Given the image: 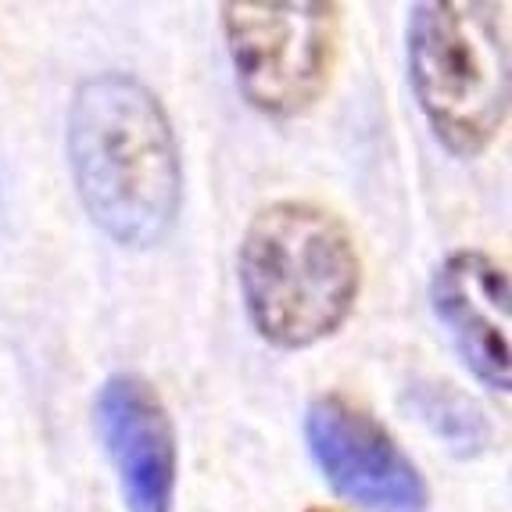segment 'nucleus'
Masks as SVG:
<instances>
[{
    "instance_id": "nucleus-1",
    "label": "nucleus",
    "mask_w": 512,
    "mask_h": 512,
    "mask_svg": "<svg viewBox=\"0 0 512 512\" xmlns=\"http://www.w3.org/2000/svg\"><path fill=\"white\" fill-rule=\"evenodd\" d=\"M76 194L97 230L122 248H154L183 208V158L165 104L129 72L76 86L65 119Z\"/></svg>"
},
{
    "instance_id": "nucleus-2",
    "label": "nucleus",
    "mask_w": 512,
    "mask_h": 512,
    "mask_svg": "<svg viewBox=\"0 0 512 512\" xmlns=\"http://www.w3.org/2000/svg\"><path fill=\"white\" fill-rule=\"evenodd\" d=\"M237 280L258 337L301 351L348 323L362 258L341 215L312 201H273L244 230Z\"/></svg>"
},
{
    "instance_id": "nucleus-3",
    "label": "nucleus",
    "mask_w": 512,
    "mask_h": 512,
    "mask_svg": "<svg viewBox=\"0 0 512 512\" xmlns=\"http://www.w3.org/2000/svg\"><path fill=\"white\" fill-rule=\"evenodd\" d=\"M409 83L434 137L477 158L509 115V40L487 4L430 0L409 11Z\"/></svg>"
},
{
    "instance_id": "nucleus-4",
    "label": "nucleus",
    "mask_w": 512,
    "mask_h": 512,
    "mask_svg": "<svg viewBox=\"0 0 512 512\" xmlns=\"http://www.w3.org/2000/svg\"><path fill=\"white\" fill-rule=\"evenodd\" d=\"M222 33L230 47L240 94L273 119H294L326 94L341 43L337 4L233 0L222 4Z\"/></svg>"
},
{
    "instance_id": "nucleus-5",
    "label": "nucleus",
    "mask_w": 512,
    "mask_h": 512,
    "mask_svg": "<svg viewBox=\"0 0 512 512\" xmlns=\"http://www.w3.org/2000/svg\"><path fill=\"white\" fill-rule=\"evenodd\" d=\"M305 441L333 495L362 512H427L430 487L391 430L348 402L319 394L305 412Z\"/></svg>"
},
{
    "instance_id": "nucleus-6",
    "label": "nucleus",
    "mask_w": 512,
    "mask_h": 512,
    "mask_svg": "<svg viewBox=\"0 0 512 512\" xmlns=\"http://www.w3.org/2000/svg\"><path fill=\"white\" fill-rule=\"evenodd\" d=\"M101 434L126 512H176L180 444L162 394L140 373H111L94 398Z\"/></svg>"
},
{
    "instance_id": "nucleus-7",
    "label": "nucleus",
    "mask_w": 512,
    "mask_h": 512,
    "mask_svg": "<svg viewBox=\"0 0 512 512\" xmlns=\"http://www.w3.org/2000/svg\"><path fill=\"white\" fill-rule=\"evenodd\" d=\"M430 305L462 366L491 391H509V276L480 251H455L430 280Z\"/></svg>"
},
{
    "instance_id": "nucleus-8",
    "label": "nucleus",
    "mask_w": 512,
    "mask_h": 512,
    "mask_svg": "<svg viewBox=\"0 0 512 512\" xmlns=\"http://www.w3.org/2000/svg\"><path fill=\"white\" fill-rule=\"evenodd\" d=\"M405 405L455 459H477L480 452H487L491 423H487L484 409L455 384H448V380H416L405 391Z\"/></svg>"
}]
</instances>
